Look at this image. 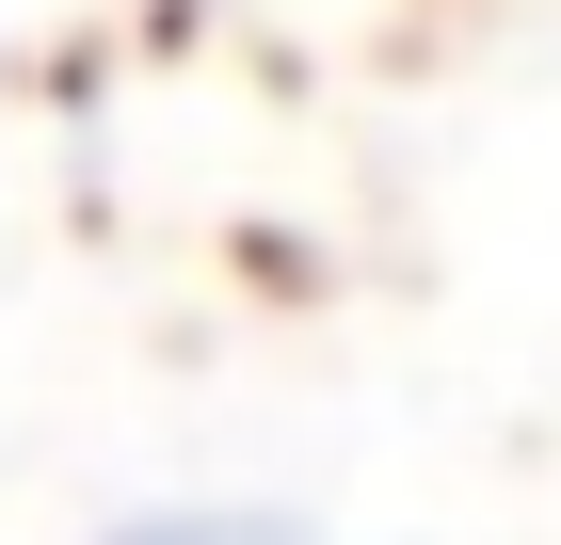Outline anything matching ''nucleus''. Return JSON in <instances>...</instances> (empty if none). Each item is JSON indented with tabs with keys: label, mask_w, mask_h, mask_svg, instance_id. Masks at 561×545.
I'll return each instance as SVG.
<instances>
[{
	"label": "nucleus",
	"mask_w": 561,
	"mask_h": 545,
	"mask_svg": "<svg viewBox=\"0 0 561 545\" xmlns=\"http://www.w3.org/2000/svg\"><path fill=\"white\" fill-rule=\"evenodd\" d=\"M113 545H289L273 513H145V530H113Z\"/></svg>",
	"instance_id": "nucleus-1"
}]
</instances>
